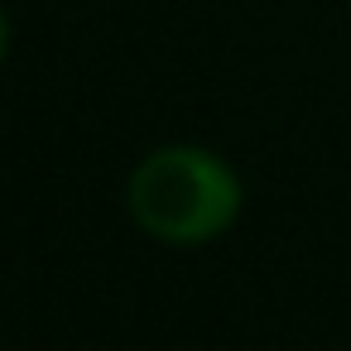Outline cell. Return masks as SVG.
Instances as JSON below:
<instances>
[{"label": "cell", "instance_id": "1", "mask_svg": "<svg viewBox=\"0 0 351 351\" xmlns=\"http://www.w3.org/2000/svg\"><path fill=\"white\" fill-rule=\"evenodd\" d=\"M130 221L159 245H212L245 212V183L231 159L202 145H159L125 178Z\"/></svg>", "mask_w": 351, "mask_h": 351}, {"label": "cell", "instance_id": "2", "mask_svg": "<svg viewBox=\"0 0 351 351\" xmlns=\"http://www.w3.org/2000/svg\"><path fill=\"white\" fill-rule=\"evenodd\" d=\"M10 44H15V29H10V15H5V5H0V63L10 58Z\"/></svg>", "mask_w": 351, "mask_h": 351}]
</instances>
